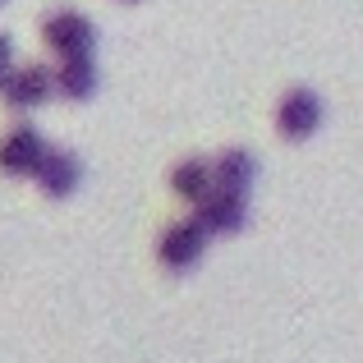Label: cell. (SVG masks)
Masks as SVG:
<instances>
[{"label":"cell","mask_w":363,"mask_h":363,"mask_svg":"<svg viewBox=\"0 0 363 363\" xmlns=\"http://www.w3.org/2000/svg\"><path fill=\"white\" fill-rule=\"evenodd\" d=\"M322 129V97L313 88H285L276 101V133L285 143H303Z\"/></svg>","instance_id":"obj_2"},{"label":"cell","mask_w":363,"mask_h":363,"mask_svg":"<svg viewBox=\"0 0 363 363\" xmlns=\"http://www.w3.org/2000/svg\"><path fill=\"white\" fill-rule=\"evenodd\" d=\"M33 179H37V189H42L46 198H69L74 189H79V179H83V166H79L74 152L46 147V157H42V166L33 170Z\"/></svg>","instance_id":"obj_7"},{"label":"cell","mask_w":363,"mask_h":363,"mask_svg":"<svg viewBox=\"0 0 363 363\" xmlns=\"http://www.w3.org/2000/svg\"><path fill=\"white\" fill-rule=\"evenodd\" d=\"M194 221L203 225L207 235H240L248 221V194H235V189H212L207 198L194 203Z\"/></svg>","instance_id":"obj_4"},{"label":"cell","mask_w":363,"mask_h":363,"mask_svg":"<svg viewBox=\"0 0 363 363\" xmlns=\"http://www.w3.org/2000/svg\"><path fill=\"white\" fill-rule=\"evenodd\" d=\"M212 189H216V175H212V161H207V157L175 161V170H170V194H175V198L198 203V198H207Z\"/></svg>","instance_id":"obj_10"},{"label":"cell","mask_w":363,"mask_h":363,"mask_svg":"<svg viewBox=\"0 0 363 363\" xmlns=\"http://www.w3.org/2000/svg\"><path fill=\"white\" fill-rule=\"evenodd\" d=\"M212 235L203 230V225L194 221V216H184V221H175V225H166L161 230V240H157V262L166 267V272H194L198 267V257H203V248Z\"/></svg>","instance_id":"obj_3"},{"label":"cell","mask_w":363,"mask_h":363,"mask_svg":"<svg viewBox=\"0 0 363 363\" xmlns=\"http://www.w3.org/2000/svg\"><path fill=\"white\" fill-rule=\"evenodd\" d=\"M46 97H55V79L42 65H14V69L0 79V101H5L9 111H33V106H42Z\"/></svg>","instance_id":"obj_5"},{"label":"cell","mask_w":363,"mask_h":363,"mask_svg":"<svg viewBox=\"0 0 363 363\" xmlns=\"http://www.w3.org/2000/svg\"><path fill=\"white\" fill-rule=\"evenodd\" d=\"M212 175H216V189L248 194V189H253V175H257V161H253L248 147H221L212 157Z\"/></svg>","instance_id":"obj_9"},{"label":"cell","mask_w":363,"mask_h":363,"mask_svg":"<svg viewBox=\"0 0 363 363\" xmlns=\"http://www.w3.org/2000/svg\"><path fill=\"white\" fill-rule=\"evenodd\" d=\"M42 42L51 46L60 60H69V55H92V46H97V23H92L88 14H79V9H55V14L42 18Z\"/></svg>","instance_id":"obj_1"},{"label":"cell","mask_w":363,"mask_h":363,"mask_svg":"<svg viewBox=\"0 0 363 363\" xmlns=\"http://www.w3.org/2000/svg\"><path fill=\"white\" fill-rule=\"evenodd\" d=\"M46 147H51V143H46L28 120L14 124V129L0 133V170H5V175H33V170L42 166Z\"/></svg>","instance_id":"obj_6"},{"label":"cell","mask_w":363,"mask_h":363,"mask_svg":"<svg viewBox=\"0 0 363 363\" xmlns=\"http://www.w3.org/2000/svg\"><path fill=\"white\" fill-rule=\"evenodd\" d=\"M9 55H14V46H9V37L0 33V79H5V74L14 69V65H9Z\"/></svg>","instance_id":"obj_11"},{"label":"cell","mask_w":363,"mask_h":363,"mask_svg":"<svg viewBox=\"0 0 363 363\" xmlns=\"http://www.w3.org/2000/svg\"><path fill=\"white\" fill-rule=\"evenodd\" d=\"M51 79H55V97L88 101L97 92V65H92V55H69V60H60L51 69Z\"/></svg>","instance_id":"obj_8"}]
</instances>
